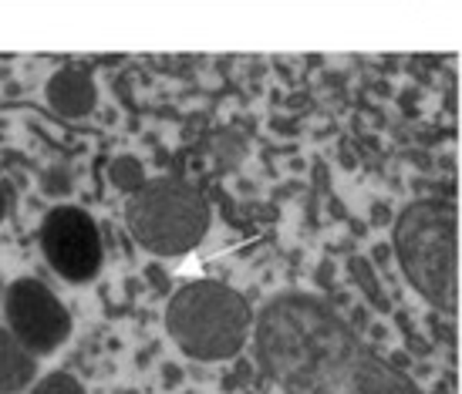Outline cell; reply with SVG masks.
Listing matches in <instances>:
<instances>
[{
    "instance_id": "obj_11",
    "label": "cell",
    "mask_w": 462,
    "mask_h": 394,
    "mask_svg": "<svg viewBox=\"0 0 462 394\" xmlns=\"http://www.w3.org/2000/svg\"><path fill=\"white\" fill-rule=\"evenodd\" d=\"M351 267H355V277L361 280V287L368 290V297H372V300H374L378 307H385V293H382L378 287H374V280H372V267H368V260H355Z\"/></svg>"
},
{
    "instance_id": "obj_6",
    "label": "cell",
    "mask_w": 462,
    "mask_h": 394,
    "mask_svg": "<svg viewBox=\"0 0 462 394\" xmlns=\"http://www.w3.org/2000/svg\"><path fill=\"white\" fill-rule=\"evenodd\" d=\"M4 320L31 354L48 357L71 337V310L38 277H17L4 290Z\"/></svg>"
},
{
    "instance_id": "obj_3",
    "label": "cell",
    "mask_w": 462,
    "mask_h": 394,
    "mask_svg": "<svg viewBox=\"0 0 462 394\" xmlns=\"http://www.w3.org/2000/svg\"><path fill=\"white\" fill-rule=\"evenodd\" d=\"M395 260L411 290L442 314H456V206L449 199H415L392 229Z\"/></svg>"
},
{
    "instance_id": "obj_5",
    "label": "cell",
    "mask_w": 462,
    "mask_h": 394,
    "mask_svg": "<svg viewBox=\"0 0 462 394\" xmlns=\"http://www.w3.org/2000/svg\"><path fill=\"white\" fill-rule=\"evenodd\" d=\"M41 253L44 263L71 287L98 280L105 267L102 229L88 209L81 206H54L41 219Z\"/></svg>"
},
{
    "instance_id": "obj_10",
    "label": "cell",
    "mask_w": 462,
    "mask_h": 394,
    "mask_svg": "<svg viewBox=\"0 0 462 394\" xmlns=\"http://www.w3.org/2000/svg\"><path fill=\"white\" fill-rule=\"evenodd\" d=\"M31 394H88V391L68 371H48L44 378H38V381L31 384Z\"/></svg>"
},
{
    "instance_id": "obj_2",
    "label": "cell",
    "mask_w": 462,
    "mask_h": 394,
    "mask_svg": "<svg viewBox=\"0 0 462 394\" xmlns=\"http://www.w3.org/2000/svg\"><path fill=\"white\" fill-rule=\"evenodd\" d=\"M257 314L240 290L219 280H189L169 297L166 331L186 357L213 364L230 361L254 337Z\"/></svg>"
},
{
    "instance_id": "obj_9",
    "label": "cell",
    "mask_w": 462,
    "mask_h": 394,
    "mask_svg": "<svg viewBox=\"0 0 462 394\" xmlns=\"http://www.w3.org/2000/svg\"><path fill=\"white\" fill-rule=\"evenodd\" d=\"M108 179H112V186L122 192H135L145 182V169L135 155H118L116 162L108 166Z\"/></svg>"
},
{
    "instance_id": "obj_8",
    "label": "cell",
    "mask_w": 462,
    "mask_h": 394,
    "mask_svg": "<svg viewBox=\"0 0 462 394\" xmlns=\"http://www.w3.org/2000/svg\"><path fill=\"white\" fill-rule=\"evenodd\" d=\"M38 381V354H31L24 344L0 327V394H24Z\"/></svg>"
},
{
    "instance_id": "obj_1",
    "label": "cell",
    "mask_w": 462,
    "mask_h": 394,
    "mask_svg": "<svg viewBox=\"0 0 462 394\" xmlns=\"http://www.w3.org/2000/svg\"><path fill=\"white\" fill-rule=\"evenodd\" d=\"M254 351L260 394H422L405 371L310 293H281L260 307Z\"/></svg>"
},
{
    "instance_id": "obj_7",
    "label": "cell",
    "mask_w": 462,
    "mask_h": 394,
    "mask_svg": "<svg viewBox=\"0 0 462 394\" xmlns=\"http://www.w3.org/2000/svg\"><path fill=\"white\" fill-rule=\"evenodd\" d=\"M44 98L61 118H85L98 108V85H95V75L81 64H65L58 68L48 85H44Z\"/></svg>"
},
{
    "instance_id": "obj_4",
    "label": "cell",
    "mask_w": 462,
    "mask_h": 394,
    "mask_svg": "<svg viewBox=\"0 0 462 394\" xmlns=\"http://www.w3.org/2000/svg\"><path fill=\"white\" fill-rule=\"evenodd\" d=\"M213 209L203 189L182 176L145 179L125 199V226L145 253L176 260L206 240Z\"/></svg>"
},
{
    "instance_id": "obj_13",
    "label": "cell",
    "mask_w": 462,
    "mask_h": 394,
    "mask_svg": "<svg viewBox=\"0 0 462 394\" xmlns=\"http://www.w3.org/2000/svg\"><path fill=\"white\" fill-rule=\"evenodd\" d=\"M4 290H7V287H4V280H0V307H4Z\"/></svg>"
},
{
    "instance_id": "obj_12",
    "label": "cell",
    "mask_w": 462,
    "mask_h": 394,
    "mask_svg": "<svg viewBox=\"0 0 462 394\" xmlns=\"http://www.w3.org/2000/svg\"><path fill=\"white\" fill-rule=\"evenodd\" d=\"M11 216V189H7V182L0 179V223Z\"/></svg>"
}]
</instances>
